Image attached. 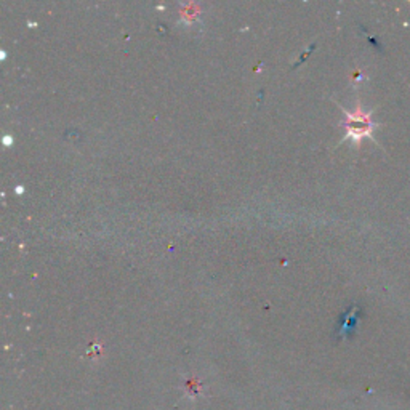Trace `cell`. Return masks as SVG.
<instances>
[{"instance_id":"cell-1","label":"cell","mask_w":410,"mask_h":410,"mask_svg":"<svg viewBox=\"0 0 410 410\" xmlns=\"http://www.w3.org/2000/svg\"><path fill=\"white\" fill-rule=\"evenodd\" d=\"M345 116L346 119L343 125L346 130V138L353 140L354 143H359L363 138L374 140V130L377 125L372 120V112H365L363 107L358 106L354 112L345 111Z\"/></svg>"}]
</instances>
